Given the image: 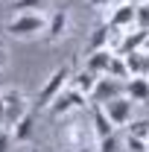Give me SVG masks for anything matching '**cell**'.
I'll return each mask as SVG.
<instances>
[{"label":"cell","instance_id":"obj_23","mask_svg":"<svg viewBox=\"0 0 149 152\" xmlns=\"http://www.w3.org/2000/svg\"><path fill=\"white\" fill-rule=\"evenodd\" d=\"M9 146H12V132L0 129V152H9Z\"/></svg>","mask_w":149,"mask_h":152},{"label":"cell","instance_id":"obj_20","mask_svg":"<svg viewBox=\"0 0 149 152\" xmlns=\"http://www.w3.org/2000/svg\"><path fill=\"white\" fill-rule=\"evenodd\" d=\"M134 26L149 29V3H140V6H137V12H134Z\"/></svg>","mask_w":149,"mask_h":152},{"label":"cell","instance_id":"obj_12","mask_svg":"<svg viewBox=\"0 0 149 152\" xmlns=\"http://www.w3.org/2000/svg\"><path fill=\"white\" fill-rule=\"evenodd\" d=\"M91 114H93V134H96V140L114 132V123L108 120V114L102 111V105H96V102H91Z\"/></svg>","mask_w":149,"mask_h":152},{"label":"cell","instance_id":"obj_2","mask_svg":"<svg viewBox=\"0 0 149 152\" xmlns=\"http://www.w3.org/2000/svg\"><path fill=\"white\" fill-rule=\"evenodd\" d=\"M67 85H70V67L61 64V67H56V70L50 73V79L44 82V88L38 91V108H50L53 99H56Z\"/></svg>","mask_w":149,"mask_h":152},{"label":"cell","instance_id":"obj_21","mask_svg":"<svg viewBox=\"0 0 149 152\" xmlns=\"http://www.w3.org/2000/svg\"><path fill=\"white\" fill-rule=\"evenodd\" d=\"M129 134H131V137H143V140H146V137H149V120H134V123L129 126Z\"/></svg>","mask_w":149,"mask_h":152},{"label":"cell","instance_id":"obj_5","mask_svg":"<svg viewBox=\"0 0 149 152\" xmlns=\"http://www.w3.org/2000/svg\"><path fill=\"white\" fill-rule=\"evenodd\" d=\"M85 99H88V96L82 94V91H76V88H64V91L53 99L50 111L56 114V117H64V114L73 111V108H85Z\"/></svg>","mask_w":149,"mask_h":152},{"label":"cell","instance_id":"obj_16","mask_svg":"<svg viewBox=\"0 0 149 152\" xmlns=\"http://www.w3.org/2000/svg\"><path fill=\"white\" fill-rule=\"evenodd\" d=\"M108 76H114V79H129V67H126V58L120 56V53H114L111 56V64H108Z\"/></svg>","mask_w":149,"mask_h":152},{"label":"cell","instance_id":"obj_29","mask_svg":"<svg viewBox=\"0 0 149 152\" xmlns=\"http://www.w3.org/2000/svg\"><path fill=\"white\" fill-rule=\"evenodd\" d=\"M143 53H149V38H146V44H143Z\"/></svg>","mask_w":149,"mask_h":152},{"label":"cell","instance_id":"obj_15","mask_svg":"<svg viewBox=\"0 0 149 152\" xmlns=\"http://www.w3.org/2000/svg\"><path fill=\"white\" fill-rule=\"evenodd\" d=\"M111 26H108V23H102V26H96V29H93L91 32V41H88V47H91V53L93 50H102V47H108V44H111Z\"/></svg>","mask_w":149,"mask_h":152},{"label":"cell","instance_id":"obj_3","mask_svg":"<svg viewBox=\"0 0 149 152\" xmlns=\"http://www.w3.org/2000/svg\"><path fill=\"white\" fill-rule=\"evenodd\" d=\"M131 108H134V99L129 94H120L114 99H108V102H102V111L108 114V120L114 126H126L131 120Z\"/></svg>","mask_w":149,"mask_h":152},{"label":"cell","instance_id":"obj_25","mask_svg":"<svg viewBox=\"0 0 149 152\" xmlns=\"http://www.w3.org/2000/svg\"><path fill=\"white\" fill-rule=\"evenodd\" d=\"M93 9H102V6H108V0H88Z\"/></svg>","mask_w":149,"mask_h":152},{"label":"cell","instance_id":"obj_8","mask_svg":"<svg viewBox=\"0 0 149 152\" xmlns=\"http://www.w3.org/2000/svg\"><path fill=\"white\" fill-rule=\"evenodd\" d=\"M146 38H149V29H140V26H134V32H126V35H123L120 41H117L114 53L126 56V53H134V50H143Z\"/></svg>","mask_w":149,"mask_h":152},{"label":"cell","instance_id":"obj_14","mask_svg":"<svg viewBox=\"0 0 149 152\" xmlns=\"http://www.w3.org/2000/svg\"><path fill=\"white\" fill-rule=\"evenodd\" d=\"M96 79H99V76H96V73H91V70L85 67V70H79L76 76H70V88L82 91L85 96H91V94H93V88H96Z\"/></svg>","mask_w":149,"mask_h":152},{"label":"cell","instance_id":"obj_9","mask_svg":"<svg viewBox=\"0 0 149 152\" xmlns=\"http://www.w3.org/2000/svg\"><path fill=\"white\" fill-rule=\"evenodd\" d=\"M9 132H12V143H29V140H32V134H35V114L26 111L18 123L9 129Z\"/></svg>","mask_w":149,"mask_h":152},{"label":"cell","instance_id":"obj_26","mask_svg":"<svg viewBox=\"0 0 149 152\" xmlns=\"http://www.w3.org/2000/svg\"><path fill=\"white\" fill-rule=\"evenodd\" d=\"M3 64H6V50H3V44H0V70H3Z\"/></svg>","mask_w":149,"mask_h":152},{"label":"cell","instance_id":"obj_30","mask_svg":"<svg viewBox=\"0 0 149 152\" xmlns=\"http://www.w3.org/2000/svg\"><path fill=\"white\" fill-rule=\"evenodd\" d=\"M146 152H149V137H146Z\"/></svg>","mask_w":149,"mask_h":152},{"label":"cell","instance_id":"obj_4","mask_svg":"<svg viewBox=\"0 0 149 152\" xmlns=\"http://www.w3.org/2000/svg\"><path fill=\"white\" fill-rule=\"evenodd\" d=\"M126 91V85L120 82V79H114V76L102 73L99 79H96V88H93V94L88 96L91 102H96V105H102V102H108V99H114V96H120Z\"/></svg>","mask_w":149,"mask_h":152},{"label":"cell","instance_id":"obj_19","mask_svg":"<svg viewBox=\"0 0 149 152\" xmlns=\"http://www.w3.org/2000/svg\"><path fill=\"white\" fill-rule=\"evenodd\" d=\"M12 3H15L18 12H41V6L47 0H12Z\"/></svg>","mask_w":149,"mask_h":152},{"label":"cell","instance_id":"obj_7","mask_svg":"<svg viewBox=\"0 0 149 152\" xmlns=\"http://www.w3.org/2000/svg\"><path fill=\"white\" fill-rule=\"evenodd\" d=\"M134 12H137V6L134 3H120L117 9L111 12V18H108V26H111L114 32H123V29H131L134 26Z\"/></svg>","mask_w":149,"mask_h":152},{"label":"cell","instance_id":"obj_18","mask_svg":"<svg viewBox=\"0 0 149 152\" xmlns=\"http://www.w3.org/2000/svg\"><path fill=\"white\" fill-rule=\"evenodd\" d=\"M96 152H126V149H120V140H117V134H105V137H99L96 140Z\"/></svg>","mask_w":149,"mask_h":152},{"label":"cell","instance_id":"obj_10","mask_svg":"<svg viewBox=\"0 0 149 152\" xmlns=\"http://www.w3.org/2000/svg\"><path fill=\"white\" fill-rule=\"evenodd\" d=\"M111 56H114V50H108V47H102V50H93L91 56H88V61H85V67H88L91 73L102 76V73H108V64H111Z\"/></svg>","mask_w":149,"mask_h":152},{"label":"cell","instance_id":"obj_1","mask_svg":"<svg viewBox=\"0 0 149 152\" xmlns=\"http://www.w3.org/2000/svg\"><path fill=\"white\" fill-rule=\"evenodd\" d=\"M47 20L41 12H18L15 18L6 23V32L9 35H18V38H32L38 32H47Z\"/></svg>","mask_w":149,"mask_h":152},{"label":"cell","instance_id":"obj_6","mask_svg":"<svg viewBox=\"0 0 149 152\" xmlns=\"http://www.w3.org/2000/svg\"><path fill=\"white\" fill-rule=\"evenodd\" d=\"M0 96H3V102H6V129H12L20 117L26 114V99H23V94L15 91V88H6Z\"/></svg>","mask_w":149,"mask_h":152},{"label":"cell","instance_id":"obj_22","mask_svg":"<svg viewBox=\"0 0 149 152\" xmlns=\"http://www.w3.org/2000/svg\"><path fill=\"white\" fill-rule=\"evenodd\" d=\"M126 152H146V140L143 137H126Z\"/></svg>","mask_w":149,"mask_h":152},{"label":"cell","instance_id":"obj_13","mask_svg":"<svg viewBox=\"0 0 149 152\" xmlns=\"http://www.w3.org/2000/svg\"><path fill=\"white\" fill-rule=\"evenodd\" d=\"M126 94H129L134 102H146V99H149V79H146V76H129Z\"/></svg>","mask_w":149,"mask_h":152},{"label":"cell","instance_id":"obj_24","mask_svg":"<svg viewBox=\"0 0 149 152\" xmlns=\"http://www.w3.org/2000/svg\"><path fill=\"white\" fill-rule=\"evenodd\" d=\"M0 129H6V102L0 96Z\"/></svg>","mask_w":149,"mask_h":152},{"label":"cell","instance_id":"obj_17","mask_svg":"<svg viewBox=\"0 0 149 152\" xmlns=\"http://www.w3.org/2000/svg\"><path fill=\"white\" fill-rule=\"evenodd\" d=\"M126 67H129L131 76H143V53L140 50H134V53H126Z\"/></svg>","mask_w":149,"mask_h":152},{"label":"cell","instance_id":"obj_27","mask_svg":"<svg viewBox=\"0 0 149 152\" xmlns=\"http://www.w3.org/2000/svg\"><path fill=\"white\" fill-rule=\"evenodd\" d=\"M73 152H91V149H88V146H76Z\"/></svg>","mask_w":149,"mask_h":152},{"label":"cell","instance_id":"obj_31","mask_svg":"<svg viewBox=\"0 0 149 152\" xmlns=\"http://www.w3.org/2000/svg\"><path fill=\"white\" fill-rule=\"evenodd\" d=\"M123 3H126V0H123Z\"/></svg>","mask_w":149,"mask_h":152},{"label":"cell","instance_id":"obj_11","mask_svg":"<svg viewBox=\"0 0 149 152\" xmlns=\"http://www.w3.org/2000/svg\"><path fill=\"white\" fill-rule=\"evenodd\" d=\"M67 23H70V18H67V12H64V9L53 12L50 20H47V41H58V38L67 32Z\"/></svg>","mask_w":149,"mask_h":152},{"label":"cell","instance_id":"obj_28","mask_svg":"<svg viewBox=\"0 0 149 152\" xmlns=\"http://www.w3.org/2000/svg\"><path fill=\"white\" fill-rule=\"evenodd\" d=\"M129 3H134V6H140V3H149V0H129Z\"/></svg>","mask_w":149,"mask_h":152}]
</instances>
